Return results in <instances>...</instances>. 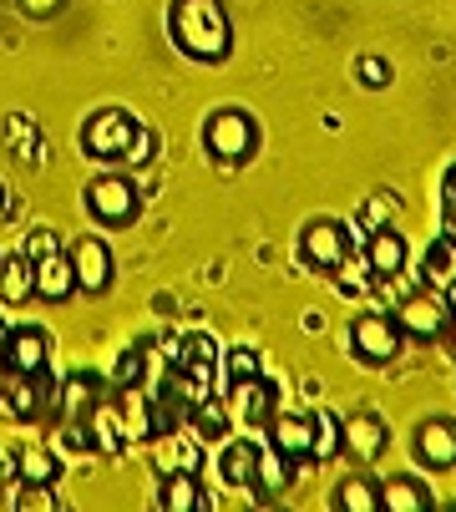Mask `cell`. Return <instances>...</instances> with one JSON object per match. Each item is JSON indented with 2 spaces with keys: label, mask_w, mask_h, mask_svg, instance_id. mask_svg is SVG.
I'll return each instance as SVG.
<instances>
[{
  "label": "cell",
  "mask_w": 456,
  "mask_h": 512,
  "mask_svg": "<svg viewBox=\"0 0 456 512\" xmlns=\"http://www.w3.org/2000/svg\"><path fill=\"white\" fill-rule=\"evenodd\" d=\"M421 274L436 284V289H446L451 279H456V239H436L431 249H426V259H421Z\"/></svg>",
  "instance_id": "obj_25"
},
{
  "label": "cell",
  "mask_w": 456,
  "mask_h": 512,
  "mask_svg": "<svg viewBox=\"0 0 456 512\" xmlns=\"http://www.w3.org/2000/svg\"><path fill=\"white\" fill-rule=\"evenodd\" d=\"M446 320H451V305H446L441 289L406 295L401 310H396V325H401V335H411V340H441V335H446Z\"/></svg>",
  "instance_id": "obj_6"
},
{
  "label": "cell",
  "mask_w": 456,
  "mask_h": 512,
  "mask_svg": "<svg viewBox=\"0 0 456 512\" xmlns=\"http://www.w3.org/2000/svg\"><path fill=\"white\" fill-rule=\"evenodd\" d=\"M441 218H446V239H456V198H441Z\"/></svg>",
  "instance_id": "obj_39"
},
{
  "label": "cell",
  "mask_w": 456,
  "mask_h": 512,
  "mask_svg": "<svg viewBox=\"0 0 456 512\" xmlns=\"http://www.w3.org/2000/svg\"><path fill=\"white\" fill-rule=\"evenodd\" d=\"M87 213L97 218V224H107V229H127L132 218L142 213V198H137V188L122 173H107V178L87 183Z\"/></svg>",
  "instance_id": "obj_4"
},
{
  "label": "cell",
  "mask_w": 456,
  "mask_h": 512,
  "mask_svg": "<svg viewBox=\"0 0 456 512\" xmlns=\"http://www.w3.org/2000/svg\"><path fill=\"white\" fill-rule=\"evenodd\" d=\"M168 31H173L178 51L203 61V66H218V61H228V51H234V26H228L223 0H173Z\"/></svg>",
  "instance_id": "obj_1"
},
{
  "label": "cell",
  "mask_w": 456,
  "mask_h": 512,
  "mask_svg": "<svg viewBox=\"0 0 456 512\" xmlns=\"http://www.w3.org/2000/svg\"><path fill=\"white\" fill-rule=\"evenodd\" d=\"M31 269H36V300L66 305L76 295V274H71V254L66 249H51V254L31 259Z\"/></svg>",
  "instance_id": "obj_12"
},
{
  "label": "cell",
  "mask_w": 456,
  "mask_h": 512,
  "mask_svg": "<svg viewBox=\"0 0 456 512\" xmlns=\"http://www.w3.org/2000/svg\"><path fill=\"white\" fill-rule=\"evenodd\" d=\"M345 254H350V239H345V224H335V218H315V224L299 234V259L320 274H330Z\"/></svg>",
  "instance_id": "obj_8"
},
{
  "label": "cell",
  "mask_w": 456,
  "mask_h": 512,
  "mask_svg": "<svg viewBox=\"0 0 456 512\" xmlns=\"http://www.w3.org/2000/svg\"><path fill=\"white\" fill-rule=\"evenodd\" d=\"M396 213H401V198H396V193H375V198L365 203V229H391Z\"/></svg>",
  "instance_id": "obj_32"
},
{
  "label": "cell",
  "mask_w": 456,
  "mask_h": 512,
  "mask_svg": "<svg viewBox=\"0 0 456 512\" xmlns=\"http://www.w3.org/2000/svg\"><path fill=\"white\" fill-rule=\"evenodd\" d=\"M446 335H451V345H456V310H451V320H446Z\"/></svg>",
  "instance_id": "obj_42"
},
{
  "label": "cell",
  "mask_w": 456,
  "mask_h": 512,
  "mask_svg": "<svg viewBox=\"0 0 456 512\" xmlns=\"http://www.w3.org/2000/svg\"><path fill=\"white\" fill-rule=\"evenodd\" d=\"M380 507H391V512H426L431 507V492L416 477H391L386 487H380Z\"/></svg>",
  "instance_id": "obj_22"
},
{
  "label": "cell",
  "mask_w": 456,
  "mask_h": 512,
  "mask_svg": "<svg viewBox=\"0 0 456 512\" xmlns=\"http://www.w3.org/2000/svg\"><path fill=\"white\" fill-rule=\"evenodd\" d=\"M117 411H122V431H127V442H152V436H158V416H152V401L137 391V381H132V386H122Z\"/></svg>",
  "instance_id": "obj_17"
},
{
  "label": "cell",
  "mask_w": 456,
  "mask_h": 512,
  "mask_svg": "<svg viewBox=\"0 0 456 512\" xmlns=\"http://www.w3.org/2000/svg\"><path fill=\"white\" fill-rule=\"evenodd\" d=\"M163 507H168V512H198V507H208V497H203V487H198V472H173V477H163Z\"/></svg>",
  "instance_id": "obj_23"
},
{
  "label": "cell",
  "mask_w": 456,
  "mask_h": 512,
  "mask_svg": "<svg viewBox=\"0 0 456 512\" xmlns=\"http://www.w3.org/2000/svg\"><path fill=\"white\" fill-rule=\"evenodd\" d=\"M92 411H97V386H92V376H71L66 381V391H61V416L66 421H92Z\"/></svg>",
  "instance_id": "obj_26"
},
{
  "label": "cell",
  "mask_w": 456,
  "mask_h": 512,
  "mask_svg": "<svg viewBox=\"0 0 456 512\" xmlns=\"http://www.w3.org/2000/svg\"><path fill=\"white\" fill-rule=\"evenodd\" d=\"M340 442L350 447V457L370 462V457H380V452H386L391 431H386V421H380L375 411H355V416H345V426H340Z\"/></svg>",
  "instance_id": "obj_14"
},
{
  "label": "cell",
  "mask_w": 456,
  "mask_h": 512,
  "mask_svg": "<svg viewBox=\"0 0 456 512\" xmlns=\"http://www.w3.org/2000/svg\"><path fill=\"white\" fill-rule=\"evenodd\" d=\"M355 71H360V87H370V92L391 82V61H380V56H360Z\"/></svg>",
  "instance_id": "obj_35"
},
{
  "label": "cell",
  "mask_w": 456,
  "mask_h": 512,
  "mask_svg": "<svg viewBox=\"0 0 456 512\" xmlns=\"http://www.w3.org/2000/svg\"><path fill=\"white\" fill-rule=\"evenodd\" d=\"M51 249H61V239H56L51 229H31V239H26V259H41V254H51Z\"/></svg>",
  "instance_id": "obj_37"
},
{
  "label": "cell",
  "mask_w": 456,
  "mask_h": 512,
  "mask_svg": "<svg viewBox=\"0 0 456 512\" xmlns=\"http://www.w3.org/2000/svg\"><path fill=\"white\" fill-rule=\"evenodd\" d=\"M0 300H6V305L36 300V269H31L26 254H6V259H0Z\"/></svg>",
  "instance_id": "obj_18"
},
{
  "label": "cell",
  "mask_w": 456,
  "mask_h": 512,
  "mask_svg": "<svg viewBox=\"0 0 456 512\" xmlns=\"http://www.w3.org/2000/svg\"><path fill=\"white\" fill-rule=\"evenodd\" d=\"M264 431H269V447H279L289 462H310V447H315V416L274 411Z\"/></svg>",
  "instance_id": "obj_11"
},
{
  "label": "cell",
  "mask_w": 456,
  "mask_h": 512,
  "mask_svg": "<svg viewBox=\"0 0 456 512\" xmlns=\"http://www.w3.org/2000/svg\"><path fill=\"white\" fill-rule=\"evenodd\" d=\"M365 264L375 279H396L406 269V239L396 229H370V244H365Z\"/></svg>",
  "instance_id": "obj_15"
},
{
  "label": "cell",
  "mask_w": 456,
  "mask_h": 512,
  "mask_svg": "<svg viewBox=\"0 0 456 512\" xmlns=\"http://www.w3.org/2000/svg\"><path fill=\"white\" fill-rule=\"evenodd\" d=\"M330 274H340V279H335V284H340V289H350V295H355V289H360V284H365V274H370V264H355V259H350V254H345V259H340V264H335V269H330Z\"/></svg>",
  "instance_id": "obj_36"
},
{
  "label": "cell",
  "mask_w": 456,
  "mask_h": 512,
  "mask_svg": "<svg viewBox=\"0 0 456 512\" xmlns=\"http://www.w3.org/2000/svg\"><path fill=\"white\" fill-rule=\"evenodd\" d=\"M6 376H11V371H6V350H0V386H6Z\"/></svg>",
  "instance_id": "obj_43"
},
{
  "label": "cell",
  "mask_w": 456,
  "mask_h": 512,
  "mask_svg": "<svg viewBox=\"0 0 456 512\" xmlns=\"http://www.w3.org/2000/svg\"><path fill=\"white\" fill-rule=\"evenodd\" d=\"M132 132H137V117H132V112H122V107L92 112V117L82 122V153H87V158H102V163H122Z\"/></svg>",
  "instance_id": "obj_3"
},
{
  "label": "cell",
  "mask_w": 456,
  "mask_h": 512,
  "mask_svg": "<svg viewBox=\"0 0 456 512\" xmlns=\"http://www.w3.org/2000/svg\"><path fill=\"white\" fill-rule=\"evenodd\" d=\"M234 411L244 426H269V416H274V386L264 381V376H254V381H239L234 386Z\"/></svg>",
  "instance_id": "obj_16"
},
{
  "label": "cell",
  "mask_w": 456,
  "mask_h": 512,
  "mask_svg": "<svg viewBox=\"0 0 456 512\" xmlns=\"http://www.w3.org/2000/svg\"><path fill=\"white\" fill-rule=\"evenodd\" d=\"M152 467H158V477L198 472V467H203V447L188 442L183 426H178V431H158V436H152Z\"/></svg>",
  "instance_id": "obj_13"
},
{
  "label": "cell",
  "mask_w": 456,
  "mask_h": 512,
  "mask_svg": "<svg viewBox=\"0 0 456 512\" xmlns=\"http://www.w3.org/2000/svg\"><path fill=\"white\" fill-rule=\"evenodd\" d=\"M142 371H147V345H127V350H122V360H117V386L142 381Z\"/></svg>",
  "instance_id": "obj_34"
},
{
  "label": "cell",
  "mask_w": 456,
  "mask_h": 512,
  "mask_svg": "<svg viewBox=\"0 0 456 512\" xmlns=\"http://www.w3.org/2000/svg\"><path fill=\"white\" fill-rule=\"evenodd\" d=\"M441 198H456V163H451V173H446V188H441Z\"/></svg>",
  "instance_id": "obj_41"
},
{
  "label": "cell",
  "mask_w": 456,
  "mask_h": 512,
  "mask_svg": "<svg viewBox=\"0 0 456 512\" xmlns=\"http://www.w3.org/2000/svg\"><path fill=\"white\" fill-rule=\"evenodd\" d=\"M294 467H299V462H289L279 447L264 442V447H259V467H254V487H264L269 497H279V492L294 482Z\"/></svg>",
  "instance_id": "obj_20"
},
{
  "label": "cell",
  "mask_w": 456,
  "mask_h": 512,
  "mask_svg": "<svg viewBox=\"0 0 456 512\" xmlns=\"http://www.w3.org/2000/svg\"><path fill=\"white\" fill-rule=\"evenodd\" d=\"M340 452V421L335 411H315V447H310V462H330Z\"/></svg>",
  "instance_id": "obj_29"
},
{
  "label": "cell",
  "mask_w": 456,
  "mask_h": 512,
  "mask_svg": "<svg viewBox=\"0 0 456 512\" xmlns=\"http://www.w3.org/2000/svg\"><path fill=\"white\" fill-rule=\"evenodd\" d=\"M152 153H158V132L137 122V132H132V142H127L122 163H132V168H147V163H152Z\"/></svg>",
  "instance_id": "obj_33"
},
{
  "label": "cell",
  "mask_w": 456,
  "mask_h": 512,
  "mask_svg": "<svg viewBox=\"0 0 456 512\" xmlns=\"http://www.w3.org/2000/svg\"><path fill=\"white\" fill-rule=\"evenodd\" d=\"M223 371H228V386H239V381H254V376H264V360H259L249 345H239V350H228Z\"/></svg>",
  "instance_id": "obj_31"
},
{
  "label": "cell",
  "mask_w": 456,
  "mask_h": 512,
  "mask_svg": "<svg viewBox=\"0 0 456 512\" xmlns=\"http://www.w3.org/2000/svg\"><path fill=\"white\" fill-rule=\"evenodd\" d=\"M0 340H6V335H0Z\"/></svg>",
  "instance_id": "obj_44"
},
{
  "label": "cell",
  "mask_w": 456,
  "mask_h": 512,
  "mask_svg": "<svg viewBox=\"0 0 456 512\" xmlns=\"http://www.w3.org/2000/svg\"><path fill=\"white\" fill-rule=\"evenodd\" d=\"M173 365H183V371H193V376L213 381V376H218V340H213V335H203V330L183 335V340H178V360H173Z\"/></svg>",
  "instance_id": "obj_19"
},
{
  "label": "cell",
  "mask_w": 456,
  "mask_h": 512,
  "mask_svg": "<svg viewBox=\"0 0 456 512\" xmlns=\"http://www.w3.org/2000/svg\"><path fill=\"white\" fill-rule=\"evenodd\" d=\"M6 148L16 153V158H26V163H41V132H36V122L31 117H6Z\"/></svg>",
  "instance_id": "obj_27"
},
{
  "label": "cell",
  "mask_w": 456,
  "mask_h": 512,
  "mask_svg": "<svg viewBox=\"0 0 456 512\" xmlns=\"http://www.w3.org/2000/svg\"><path fill=\"white\" fill-rule=\"evenodd\" d=\"M193 431L203 436V442H223V436H228V421H234V411H228L218 396H203L198 406H193Z\"/></svg>",
  "instance_id": "obj_24"
},
{
  "label": "cell",
  "mask_w": 456,
  "mask_h": 512,
  "mask_svg": "<svg viewBox=\"0 0 456 512\" xmlns=\"http://www.w3.org/2000/svg\"><path fill=\"white\" fill-rule=\"evenodd\" d=\"M0 350H6V371H11V376H46L51 340H46L41 325H21V330H11L6 340H0Z\"/></svg>",
  "instance_id": "obj_9"
},
{
  "label": "cell",
  "mask_w": 456,
  "mask_h": 512,
  "mask_svg": "<svg viewBox=\"0 0 456 512\" xmlns=\"http://www.w3.org/2000/svg\"><path fill=\"white\" fill-rule=\"evenodd\" d=\"M11 218V193H6V183H0V224Z\"/></svg>",
  "instance_id": "obj_40"
},
{
  "label": "cell",
  "mask_w": 456,
  "mask_h": 512,
  "mask_svg": "<svg viewBox=\"0 0 456 512\" xmlns=\"http://www.w3.org/2000/svg\"><path fill=\"white\" fill-rule=\"evenodd\" d=\"M16 472H21V482H56V452L41 447V442H31V447H21Z\"/></svg>",
  "instance_id": "obj_28"
},
{
  "label": "cell",
  "mask_w": 456,
  "mask_h": 512,
  "mask_svg": "<svg viewBox=\"0 0 456 512\" xmlns=\"http://www.w3.org/2000/svg\"><path fill=\"white\" fill-rule=\"evenodd\" d=\"M401 325H396V315H360L355 325H350V350H355V360L360 365H391L396 355H401Z\"/></svg>",
  "instance_id": "obj_5"
},
{
  "label": "cell",
  "mask_w": 456,
  "mask_h": 512,
  "mask_svg": "<svg viewBox=\"0 0 456 512\" xmlns=\"http://www.w3.org/2000/svg\"><path fill=\"white\" fill-rule=\"evenodd\" d=\"M66 6V0H21V11L26 16H36V21H46V16H56Z\"/></svg>",
  "instance_id": "obj_38"
},
{
  "label": "cell",
  "mask_w": 456,
  "mask_h": 512,
  "mask_svg": "<svg viewBox=\"0 0 456 512\" xmlns=\"http://www.w3.org/2000/svg\"><path fill=\"white\" fill-rule=\"evenodd\" d=\"M254 142H259V127H254V117L239 112V107H223V112H213V117L203 122V148H208V158H218V163H244V158L254 153Z\"/></svg>",
  "instance_id": "obj_2"
},
{
  "label": "cell",
  "mask_w": 456,
  "mask_h": 512,
  "mask_svg": "<svg viewBox=\"0 0 456 512\" xmlns=\"http://www.w3.org/2000/svg\"><path fill=\"white\" fill-rule=\"evenodd\" d=\"M254 467H259V447L254 442H228L218 457V472L228 487H254Z\"/></svg>",
  "instance_id": "obj_21"
},
{
  "label": "cell",
  "mask_w": 456,
  "mask_h": 512,
  "mask_svg": "<svg viewBox=\"0 0 456 512\" xmlns=\"http://www.w3.org/2000/svg\"><path fill=\"white\" fill-rule=\"evenodd\" d=\"M71 274H76V289H82V295H107L112 289V249L102 239H76Z\"/></svg>",
  "instance_id": "obj_10"
},
{
  "label": "cell",
  "mask_w": 456,
  "mask_h": 512,
  "mask_svg": "<svg viewBox=\"0 0 456 512\" xmlns=\"http://www.w3.org/2000/svg\"><path fill=\"white\" fill-rule=\"evenodd\" d=\"M411 452L426 472H451L456 467V421L446 416H426L411 436Z\"/></svg>",
  "instance_id": "obj_7"
},
{
  "label": "cell",
  "mask_w": 456,
  "mask_h": 512,
  "mask_svg": "<svg viewBox=\"0 0 456 512\" xmlns=\"http://www.w3.org/2000/svg\"><path fill=\"white\" fill-rule=\"evenodd\" d=\"M335 507H345V512H375L380 507V487H370L365 477H355V482H345L335 492Z\"/></svg>",
  "instance_id": "obj_30"
}]
</instances>
